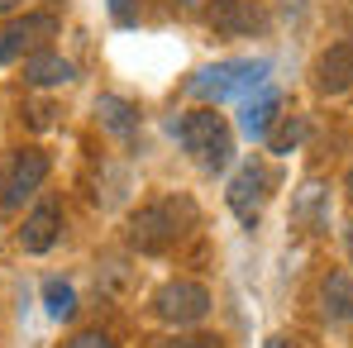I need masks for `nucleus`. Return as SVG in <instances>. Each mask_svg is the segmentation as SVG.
Returning a JSON list of instances; mask_svg holds the SVG:
<instances>
[{"label": "nucleus", "mask_w": 353, "mask_h": 348, "mask_svg": "<svg viewBox=\"0 0 353 348\" xmlns=\"http://www.w3.org/2000/svg\"><path fill=\"white\" fill-rule=\"evenodd\" d=\"M320 300H325V315L339 320V325H353V277L349 272H330L320 282Z\"/></svg>", "instance_id": "13"}, {"label": "nucleus", "mask_w": 353, "mask_h": 348, "mask_svg": "<svg viewBox=\"0 0 353 348\" xmlns=\"http://www.w3.org/2000/svg\"><path fill=\"white\" fill-rule=\"evenodd\" d=\"M301 139H305V119L301 115H277V124L268 129V153H277V158H287V153H296L301 148Z\"/></svg>", "instance_id": "15"}, {"label": "nucleus", "mask_w": 353, "mask_h": 348, "mask_svg": "<svg viewBox=\"0 0 353 348\" xmlns=\"http://www.w3.org/2000/svg\"><path fill=\"white\" fill-rule=\"evenodd\" d=\"M176 5H201V0H176Z\"/></svg>", "instance_id": "23"}, {"label": "nucleus", "mask_w": 353, "mask_h": 348, "mask_svg": "<svg viewBox=\"0 0 353 348\" xmlns=\"http://www.w3.org/2000/svg\"><path fill=\"white\" fill-rule=\"evenodd\" d=\"M10 10H19V0H0V14H10Z\"/></svg>", "instance_id": "21"}, {"label": "nucleus", "mask_w": 353, "mask_h": 348, "mask_svg": "<svg viewBox=\"0 0 353 348\" xmlns=\"http://www.w3.org/2000/svg\"><path fill=\"white\" fill-rule=\"evenodd\" d=\"M172 134L181 139V148H186L205 172H225L230 158H234V134H230L225 115H215L210 105H205V110H186V115L172 124Z\"/></svg>", "instance_id": "2"}, {"label": "nucleus", "mask_w": 353, "mask_h": 348, "mask_svg": "<svg viewBox=\"0 0 353 348\" xmlns=\"http://www.w3.org/2000/svg\"><path fill=\"white\" fill-rule=\"evenodd\" d=\"M96 119H101V129H110L115 139H134V134H139V110H134L124 96H101V101H96Z\"/></svg>", "instance_id": "14"}, {"label": "nucleus", "mask_w": 353, "mask_h": 348, "mask_svg": "<svg viewBox=\"0 0 353 348\" xmlns=\"http://www.w3.org/2000/svg\"><path fill=\"white\" fill-rule=\"evenodd\" d=\"M277 110H282V96L263 86L258 101H243V110H239V129H243L248 139H268V129L277 124Z\"/></svg>", "instance_id": "12"}, {"label": "nucleus", "mask_w": 353, "mask_h": 348, "mask_svg": "<svg viewBox=\"0 0 353 348\" xmlns=\"http://www.w3.org/2000/svg\"><path fill=\"white\" fill-rule=\"evenodd\" d=\"M77 76V67L58 53H48V48H39V53H29L24 58V81L29 86H67Z\"/></svg>", "instance_id": "11"}, {"label": "nucleus", "mask_w": 353, "mask_h": 348, "mask_svg": "<svg viewBox=\"0 0 353 348\" xmlns=\"http://www.w3.org/2000/svg\"><path fill=\"white\" fill-rule=\"evenodd\" d=\"M210 291L201 287V282H168V287H158L153 296V315L163 320V325H176V329H186V325H201L205 315H210Z\"/></svg>", "instance_id": "4"}, {"label": "nucleus", "mask_w": 353, "mask_h": 348, "mask_svg": "<svg viewBox=\"0 0 353 348\" xmlns=\"http://www.w3.org/2000/svg\"><path fill=\"white\" fill-rule=\"evenodd\" d=\"M48 39H58V14H48V10L24 14V19H14L10 29H0V62L19 58V53H39Z\"/></svg>", "instance_id": "6"}, {"label": "nucleus", "mask_w": 353, "mask_h": 348, "mask_svg": "<svg viewBox=\"0 0 353 348\" xmlns=\"http://www.w3.org/2000/svg\"><path fill=\"white\" fill-rule=\"evenodd\" d=\"M43 310L53 315V320H72L77 315V291L67 287V282H43Z\"/></svg>", "instance_id": "16"}, {"label": "nucleus", "mask_w": 353, "mask_h": 348, "mask_svg": "<svg viewBox=\"0 0 353 348\" xmlns=\"http://www.w3.org/2000/svg\"><path fill=\"white\" fill-rule=\"evenodd\" d=\"M344 196H349V201H353V167H349V172H344Z\"/></svg>", "instance_id": "20"}, {"label": "nucleus", "mask_w": 353, "mask_h": 348, "mask_svg": "<svg viewBox=\"0 0 353 348\" xmlns=\"http://www.w3.org/2000/svg\"><path fill=\"white\" fill-rule=\"evenodd\" d=\"M268 348H282V339H268Z\"/></svg>", "instance_id": "22"}, {"label": "nucleus", "mask_w": 353, "mask_h": 348, "mask_svg": "<svg viewBox=\"0 0 353 348\" xmlns=\"http://www.w3.org/2000/svg\"><path fill=\"white\" fill-rule=\"evenodd\" d=\"M43 181H48V153H43V148H19L14 163H10V176H5V196H0V205L14 210V205H19L24 196H34Z\"/></svg>", "instance_id": "7"}, {"label": "nucleus", "mask_w": 353, "mask_h": 348, "mask_svg": "<svg viewBox=\"0 0 353 348\" xmlns=\"http://www.w3.org/2000/svg\"><path fill=\"white\" fill-rule=\"evenodd\" d=\"M67 348H115V339H110L105 329H81V334H72Z\"/></svg>", "instance_id": "17"}, {"label": "nucleus", "mask_w": 353, "mask_h": 348, "mask_svg": "<svg viewBox=\"0 0 353 348\" xmlns=\"http://www.w3.org/2000/svg\"><path fill=\"white\" fill-rule=\"evenodd\" d=\"M263 196H268V172L258 163H243L234 172V181H230V210H234L243 225H258Z\"/></svg>", "instance_id": "8"}, {"label": "nucleus", "mask_w": 353, "mask_h": 348, "mask_svg": "<svg viewBox=\"0 0 353 348\" xmlns=\"http://www.w3.org/2000/svg\"><path fill=\"white\" fill-rule=\"evenodd\" d=\"M205 24L220 39H248V34L268 29V10L253 5V0H210L205 5Z\"/></svg>", "instance_id": "5"}, {"label": "nucleus", "mask_w": 353, "mask_h": 348, "mask_svg": "<svg viewBox=\"0 0 353 348\" xmlns=\"http://www.w3.org/2000/svg\"><path fill=\"white\" fill-rule=\"evenodd\" d=\"M315 86H320L325 96H344L353 86V39L330 43V48L315 58Z\"/></svg>", "instance_id": "9"}, {"label": "nucleus", "mask_w": 353, "mask_h": 348, "mask_svg": "<svg viewBox=\"0 0 353 348\" xmlns=\"http://www.w3.org/2000/svg\"><path fill=\"white\" fill-rule=\"evenodd\" d=\"M62 234V210L53 201H39L29 215H24V229H19V248L24 253H48Z\"/></svg>", "instance_id": "10"}, {"label": "nucleus", "mask_w": 353, "mask_h": 348, "mask_svg": "<svg viewBox=\"0 0 353 348\" xmlns=\"http://www.w3.org/2000/svg\"><path fill=\"white\" fill-rule=\"evenodd\" d=\"M172 348H225L220 334H186V339H176Z\"/></svg>", "instance_id": "18"}, {"label": "nucleus", "mask_w": 353, "mask_h": 348, "mask_svg": "<svg viewBox=\"0 0 353 348\" xmlns=\"http://www.w3.org/2000/svg\"><path fill=\"white\" fill-rule=\"evenodd\" d=\"M191 225H196V205L181 201V196H163V201L139 205L129 215V248H139V253H168Z\"/></svg>", "instance_id": "1"}, {"label": "nucleus", "mask_w": 353, "mask_h": 348, "mask_svg": "<svg viewBox=\"0 0 353 348\" xmlns=\"http://www.w3.org/2000/svg\"><path fill=\"white\" fill-rule=\"evenodd\" d=\"M268 81V62H220V67H205L186 81V91L196 101H248V91H258Z\"/></svg>", "instance_id": "3"}, {"label": "nucleus", "mask_w": 353, "mask_h": 348, "mask_svg": "<svg viewBox=\"0 0 353 348\" xmlns=\"http://www.w3.org/2000/svg\"><path fill=\"white\" fill-rule=\"evenodd\" d=\"M110 5H115V14H119V19L129 24V5H124V0H110Z\"/></svg>", "instance_id": "19"}]
</instances>
